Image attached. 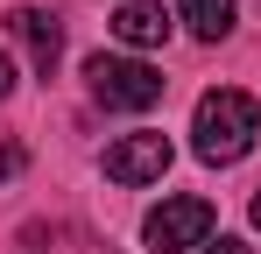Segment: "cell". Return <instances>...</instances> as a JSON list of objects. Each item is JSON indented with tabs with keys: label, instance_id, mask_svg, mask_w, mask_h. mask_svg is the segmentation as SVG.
<instances>
[{
	"label": "cell",
	"instance_id": "cell-1",
	"mask_svg": "<svg viewBox=\"0 0 261 254\" xmlns=\"http://www.w3.org/2000/svg\"><path fill=\"white\" fill-rule=\"evenodd\" d=\"M191 134H198V156L226 169V163H240V156L254 148V134H261V106L240 92V85H219V92H205V99H198Z\"/></svg>",
	"mask_w": 261,
	"mask_h": 254
},
{
	"label": "cell",
	"instance_id": "cell-2",
	"mask_svg": "<svg viewBox=\"0 0 261 254\" xmlns=\"http://www.w3.org/2000/svg\"><path fill=\"white\" fill-rule=\"evenodd\" d=\"M85 92L106 106V113H148L163 99V71L141 64V57H85Z\"/></svg>",
	"mask_w": 261,
	"mask_h": 254
},
{
	"label": "cell",
	"instance_id": "cell-3",
	"mask_svg": "<svg viewBox=\"0 0 261 254\" xmlns=\"http://www.w3.org/2000/svg\"><path fill=\"white\" fill-rule=\"evenodd\" d=\"M148 247L155 254H184V247H205L212 240V205L205 198H163V205L148 212Z\"/></svg>",
	"mask_w": 261,
	"mask_h": 254
},
{
	"label": "cell",
	"instance_id": "cell-4",
	"mask_svg": "<svg viewBox=\"0 0 261 254\" xmlns=\"http://www.w3.org/2000/svg\"><path fill=\"white\" fill-rule=\"evenodd\" d=\"M163 169H170V141L148 134V127H141V134H120V141L106 148V176H113V184H155Z\"/></svg>",
	"mask_w": 261,
	"mask_h": 254
},
{
	"label": "cell",
	"instance_id": "cell-5",
	"mask_svg": "<svg viewBox=\"0 0 261 254\" xmlns=\"http://www.w3.org/2000/svg\"><path fill=\"white\" fill-rule=\"evenodd\" d=\"M7 36L36 57V78H57V64H64V21H57V14H43V7H14V14H7Z\"/></svg>",
	"mask_w": 261,
	"mask_h": 254
},
{
	"label": "cell",
	"instance_id": "cell-6",
	"mask_svg": "<svg viewBox=\"0 0 261 254\" xmlns=\"http://www.w3.org/2000/svg\"><path fill=\"white\" fill-rule=\"evenodd\" d=\"M113 36L127 42V49H163V42H170L163 0H120V7H113Z\"/></svg>",
	"mask_w": 261,
	"mask_h": 254
},
{
	"label": "cell",
	"instance_id": "cell-7",
	"mask_svg": "<svg viewBox=\"0 0 261 254\" xmlns=\"http://www.w3.org/2000/svg\"><path fill=\"white\" fill-rule=\"evenodd\" d=\"M176 14L191 21V36H198V42H226L240 7H233V0H176Z\"/></svg>",
	"mask_w": 261,
	"mask_h": 254
},
{
	"label": "cell",
	"instance_id": "cell-8",
	"mask_svg": "<svg viewBox=\"0 0 261 254\" xmlns=\"http://www.w3.org/2000/svg\"><path fill=\"white\" fill-rule=\"evenodd\" d=\"M21 163H29L21 141H0V176H21Z\"/></svg>",
	"mask_w": 261,
	"mask_h": 254
},
{
	"label": "cell",
	"instance_id": "cell-9",
	"mask_svg": "<svg viewBox=\"0 0 261 254\" xmlns=\"http://www.w3.org/2000/svg\"><path fill=\"white\" fill-rule=\"evenodd\" d=\"M14 92V64H7V49H0V99Z\"/></svg>",
	"mask_w": 261,
	"mask_h": 254
},
{
	"label": "cell",
	"instance_id": "cell-10",
	"mask_svg": "<svg viewBox=\"0 0 261 254\" xmlns=\"http://www.w3.org/2000/svg\"><path fill=\"white\" fill-rule=\"evenodd\" d=\"M205 254H247L240 240H205Z\"/></svg>",
	"mask_w": 261,
	"mask_h": 254
},
{
	"label": "cell",
	"instance_id": "cell-11",
	"mask_svg": "<svg viewBox=\"0 0 261 254\" xmlns=\"http://www.w3.org/2000/svg\"><path fill=\"white\" fill-rule=\"evenodd\" d=\"M247 212H254V226H261V191H254V205H247Z\"/></svg>",
	"mask_w": 261,
	"mask_h": 254
}]
</instances>
